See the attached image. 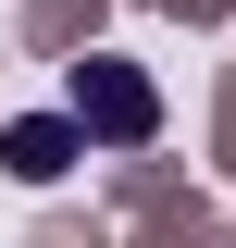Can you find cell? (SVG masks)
<instances>
[{"mask_svg":"<svg viewBox=\"0 0 236 248\" xmlns=\"http://www.w3.org/2000/svg\"><path fill=\"white\" fill-rule=\"evenodd\" d=\"M75 124H87V137H149L162 99H149V75H124V62H87V75H75Z\"/></svg>","mask_w":236,"mask_h":248,"instance_id":"obj_1","label":"cell"},{"mask_svg":"<svg viewBox=\"0 0 236 248\" xmlns=\"http://www.w3.org/2000/svg\"><path fill=\"white\" fill-rule=\"evenodd\" d=\"M62 149H75V124H13V174H62Z\"/></svg>","mask_w":236,"mask_h":248,"instance_id":"obj_2","label":"cell"}]
</instances>
